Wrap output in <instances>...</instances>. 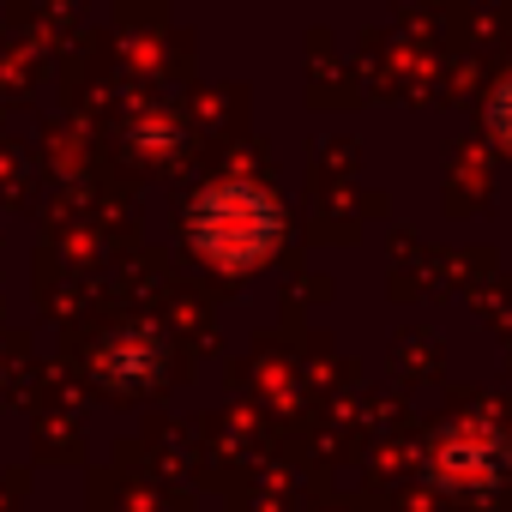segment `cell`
Returning <instances> with one entry per match:
<instances>
[{
    "instance_id": "obj_1",
    "label": "cell",
    "mask_w": 512,
    "mask_h": 512,
    "mask_svg": "<svg viewBox=\"0 0 512 512\" xmlns=\"http://www.w3.org/2000/svg\"><path fill=\"white\" fill-rule=\"evenodd\" d=\"M187 235H193V247L205 253L211 266L247 272V266H260L266 253L278 247L284 211L272 205L266 187H253V181H217V187H205V193L193 199Z\"/></svg>"
},
{
    "instance_id": "obj_3",
    "label": "cell",
    "mask_w": 512,
    "mask_h": 512,
    "mask_svg": "<svg viewBox=\"0 0 512 512\" xmlns=\"http://www.w3.org/2000/svg\"><path fill=\"white\" fill-rule=\"evenodd\" d=\"M488 133L512 151V79H500V91L488 97Z\"/></svg>"
},
{
    "instance_id": "obj_2",
    "label": "cell",
    "mask_w": 512,
    "mask_h": 512,
    "mask_svg": "<svg viewBox=\"0 0 512 512\" xmlns=\"http://www.w3.org/2000/svg\"><path fill=\"white\" fill-rule=\"evenodd\" d=\"M157 362H163V350H157L145 332L115 338V344H109V356H103V368H109V374H127L133 386H139V380H151V374H157Z\"/></svg>"
}]
</instances>
